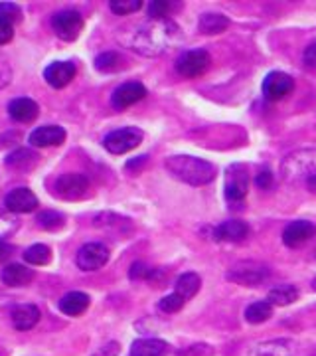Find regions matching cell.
<instances>
[{
    "mask_svg": "<svg viewBox=\"0 0 316 356\" xmlns=\"http://www.w3.org/2000/svg\"><path fill=\"white\" fill-rule=\"evenodd\" d=\"M229 28V18L224 16V14H203L198 22V30L202 34H208V36H215V34H222Z\"/></svg>",
    "mask_w": 316,
    "mask_h": 356,
    "instance_id": "cell-24",
    "label": "cell"
},
{
    "mask_svg": "<svg viewBox=\"0 0 316 356\" xmlns=\"http://www.w3.org/2000/svg\"><path fill=\"white\" fill-rule=\"evenodd\" d=\"M40 309L36 305H30V303H24V305L14 307L13 311V325L14 329L18 331H30L32 327H36V323L40 321Z\"/></svg>",
    "mask_w": 316,
    "mask_h": 356,
    "instance_id": "cell-22",
    "label": "cell"
},
{
    "mask_svg": "<svg viewBox=\"0 0 316 356\" xmlns=\"http://www.w3.org/2000/svg\"><path fill=\"white\" fill-rule=\"evenodd\" d=\"M303 62L308 70H316V42L310 44L303 54Z\"/></svg>",
    "mask_w": 316,
    "mask_h": 356,
    "instance_id": "cell-38",
    "label": "cell"
},
{
    "mask_svg": "<svg viewBox=\"0 0 316 356\" xmlns=\"http://www.w3.org/2000/svg\"><path fill=\"white\" fill-rule=\"evenodd\" d=\"M4 206L10 214H28L38 208V198L30 188H14L4 198Z\"/></svg>",
    "mask_w": 316,
    "mask_h": 356,
    "instance_id": "cell-12",
    "label": "cell"
},
{
    "mask_svg": "<svg viewBox=\"0 0 316 356\" xmlns=\"http://www.w3.org/2000/svg\"><path fill=\"white\" fill-rule=\"evenodd\" d=\"M109 248L103 243H85L79 252H77V267L83 271H97L109 261Z\"/></svg>",
    "mask_w": 316,
    "mask_h": 356,
    "instance_id": "cell-10",
    "label": "cell"
},
{
    "mask_svg": "<svg viewBox=\"0 0 316 356\" xmlns=\"http://www.w3.org/2000/svg\"><path fill=\"white\" fill-rule=\"evenodd\" d=\"M128 275H131V280H151L152 275H154V269H151L142 261H137V264H133Z\"/></svg>",
    "mask_w": 316,
    "mask_h": 356,
    "instance_id": "cell-37",
    "label": "cell"
},
{
    "mask_svg": "<svg viewBox=\"0 0 316 356\" xmlns=\"http://www.w3.org/2000/svg\"><path fill=\"white\" fill-rule=\"evenodd\" d=\"M24 259L28 261V264H32V266H46V264H50V259H51L50 248H48V245H44V243L30 245V248L24 252Z\"/></svg>",
    "mask_w": 316,
    "mask_h": 356,
    "instance_id": "cell-30",
    "label": "cell"
},
{
    "mask_svg": "<svg viewBox=\"0 0 316 356\" xmlns=\"http://www.w3.org/2000/svg\"><path fill=\"white\" fill-rule=\"evenodd\" d=\"M38 154L34 153V151H30V149H18V151H14L13 154H8V159H6V166H10L14 170H32L34 166L38 165Z\"/></svg>",
    "mask_w": 316,
    "mask_h": 356,
    "instance_id": "cell-25",
    "label": "cell"
},
{
    "mask_svg": "<svg viewBox=\"0 0 316 356\" xmlns=\"http://www.w3.org/2000/svg\"><path fill=\"white\" fill-rule=\"evenodd\" d=\"M212 64V58L206 50L184 51L176 60V72L182 77H200L203 76Z\"/></svg>",
    "mask_w": 316,
    "mask_h": 356,
    "instance_id": "cell-9",
    "label": "cell"
},
{
    "mask_svg": "<svg viewBox=\"0 0 316 356\" xmlns=\"http://www.w3.org/2000/svg\"><path fill=\"white\" fill-rule=\"evenodd\" d=\"M140 143H142V131L137 127H125L109 133L103 140V147L111 154H125L137 149Z\"/></svg>",
    "mask_w": 316,
    "mask_h": 356,
    "instance_id": "cell-6",
    "label": "cell"
},
{
    "mask_svg": "<svg viewBox=\"0 0 316 356\" xmlns=\"http://www.w3.org/2000/svg\"><path fill=\"white\" fill-rule=\"evenodd\" d=\"M271 275V269L265 264L259 261H240L238 266H233L228 271V280L238 285H245V287H253L263 283Z\"/></svg>",
    "mask_w": 316,
    "mask_h": 356,
    "instance_id": "cell-5",
    "label": "cell"
},
{
    "mask_svg": "<svg viewBox=\"0 0 316 356\" xmlns=\"http://www.w3.org/2000/svg\"><path fill=\"white\" fill-rule=\"evenodd\" d=\"M316 236V226L306 220L291 222L283 232V243L289 248H301L306 242H310Z\"/></svg>",
    "mask_w": 316,
    "mask_h": 356,
    "instance_id": "cell-13",
    "label": "cell"
},
{
    "mask_svg": "<svg viewBox=\"0 0 316 356\" xmlns=\"http://www.w3.org/2000/svg\"><path fill=\"white\" fill-rule=\"evenodd\" d=\"M255 182H257V186H259V188H265L267 191V188L273 184V175H271L269 170H261V172L255 177Z\"/></svg>",
    "mask_w": 316,
    "mask_h": 356,
    "instance_id": "cell-41",
    "label": "cell"
},
{
    "mask_svg": "<svg viewBox=\"0 0 316 356\" xmlns=\"http://www.w3.org/2000/svg\"><path fill=\"white\" fill-rule=\"evenodd\" d=\"M144 97H147V88L139 81H128V83H123L115 89L111 103H113L115 109H126V107L139 103Z\"/></svg>",
    "mask_w": 316,
    "mask_h": 356,
    "instance_id": "cell-14",
    "label": "cell"
},
{
    "mask_svg": "<svg viewBox=\"0 0 316 356\" xmlns=\"http://www.w3.org/2000/svg\"><path fill=\"white\" fill-rule=\"evenodd\" d=\"M172 8H174V6H172L170 2L156 0V2H151V6H149V16H151V20H165Z\"/></svg>",
    "mask_w": 316,
    "mask_h": 356,
    "instance_id": "cell-36",
    "label": "cell"
},
{
    "mask_svg": "<svg viewBox=\"0 0 316 356\" xmlns=\"http://www.w3.org/2000/svg\"><path fill=\"white\" fill-rule=\"evenodd\" d=\"M89 178L79 172H65L62 177H58L53 184V194L62 200H83L89 194Z\"/></svg>",
    "mask_w": 316,
    "mask_h": 356,
    "instance_id": "cell-4",
    "label": "cell"
},
{
    "mask_svg": "<svg viewBox=\"0 0 316 356\" xmlns=\"http://www.w3.org/2000/svg\"><path fill=\"white\" fill-rule=\"evenodd\" d=\"M165 166L172 177L186 182L190 186L210 184L217 175V168L210 161H203V159H198V156H190V154L168 156Z\"/></svg>",
    "mask_w": 316,
    "mask_h": 356,
    "instance_id": "cell-2",
    "label": "cell"
},
{
    "mask_svg": "<svg viewBox=\"0 0 316 356\" xmlns=\"http://www.w3.org/2000/svg\"><path fill=\"white\" fill-rule=\"evenodd\" d=\"M65 140V131L58 125H44L38 127L32 135H30V145L32 147H40V149H46V147H60Z\"/></svg>",
    "mask_w": 316,
    "mask_h": 356,
    "instance_id": "cell-16",
    "label": "cell"
},
{
    "mask_svg": "<svg viewBox=\"0 0 316 356\" xmlns=\"http://www.w3.org/2000/svg\"><path fill=\"white\" fill-rule=\"evenodd\" d=\"M0 280L8 287H24V285H28L30 281L34 280V271L28 269L26 266H20V264H8L2 269Z\"/></svg>",
    "mask_w": 316,
    "mask_h": 356,
    "instance_id": "cell-19",
    "label": "cell"
},
{
    "mask_svg": "<svg viewBox=\"0 0 316 356\" xmlns=\"http://www.w3.org/2000/svg\"><path fill=\"white\" fill-rule=\"evenodd\" d=\"M273 315V305L269 301H257L245 309V318L247 323L251 325H259V323H265Z\"/></svg>",
    "mask_w": 316,
    "mask_h": 356,
    "instance_id": "cell-29",
    "label": "cell"
},
{
    "mask_svg": "<svg viewBox=\"0 0 316 356\" xmlns=\"http://www.w3.org/2000/svg\"><path fill=\"white\" fill-rule=\"evenodd\" d=\"M58 307H60V311H62L63 315H67V317H79V315H83L88 311L89 295L81 291L67 293V295H63L62 299H60Z\"/></svg>",
    "mask_w": 316,
    "mask_h": 356,
    "instance_id": "cell-21",
    "label": "cell"
},
{
    "mask_svg": "<svg viewBox=\"0 0 316 356\" xmlns=\"http://www.w3.org/2000/svg\"><path fill=\"white\" fill-rule=\"evenodd\" d=\"M18 229V218L6 212H0V242H4V238L13 236L14 232Z\"/></svg>",
    "mask_w": 316,
    "mask_h": 356,
    "instance_id": "cell-33",
    "label": "cell"
},
{
    "mask_svg": "<svg viewBox=\"0 0 316 356\" xmlns=\"http://www.w3.org/2000/svg\"><path fill=\"white\" fill-rule=\"evenodd\" d=\"M200 285H202V280H200V275L198 273H184V275H180L176 281V293L186 301V299H192L196 293L200 291Z\"/></svg>",
    "mask_w": 316,
    "mask_h": 356,
    "instance_id": "cell-28",
    "label": "cell"
},
{
    "mask_svg": "<svg viewBox=\"0 0 316 356\" xmlns=\"http://www.w3.org/2000/svg\"><path fill=\"white\" fill-rule=\"evenodd\" d=\"M14 252V245H10V243H6V242H0V264L2 261H6L10 255H13Z\"/></svg>",
    "mask_w": 316,
    "mask_h": 356,
    "instance_id": "cell-44",
    "label": "cell"
},
{
    "mask_svg": "<svg viewBox=\"0 0 316 356\" xmlns=\"http://www.w3.org/2000/svg\"><path fill=\"white\" fill-rule=\"evenodd\" d=\"M313 289H315V291H316V277H315V280H313Z\"/></svg>",
    "mask_w": 316,
    "mask_h": 356,
    "instance_id": "cell-45",
    "label": "cell"
},
{
    "mask_svg": "<svg viewBox=\"0 0 316 356\" xmlns=\"http://www.w3.org/2000/svg\"><path fill=\"white\" fill-rule=\"evenodd\" d=\"M180 40H182L180 28L168 18H165V20H149L144 24L133 28L131 32L121 34V42L125 44L126 48H131L140 56H147V58L163 56L165 51L180 44Z\"/></svg>",
    "mask_w": 316,
    "mask_h": 356,
    "instance_id": "cell-1",
    "label": "cell"
},
{
    "mask_svg": "<svg viewBox=\"0 0 316 356\" xmlns=\"http://www.w3.org/2000/svg\"><path fill=\"white\" fill-rule=\"evenodd\" d=\"M119 350H121V346L119 343H107L105 346H101L97 353L93 356H119Z\"/></svg>",
    "mask_w": 316,
    "mask_h": 356,
    "instance_id": "cell-40",
    "label": "cell"
},
{
    "mask_svg": "<svg viewBox=\"0 0 316 356\" xmlns=\"http://www.w3.org/2000/svg\"><path fill=\"white\" fill-rule=\"evenodd\" d=\"M10 77H13L10 65L6 64L4 60H0V88H4L6 83H10Z\"/></svg>",
    "mask_w": 316,
    "mask_h": 356,
    "instance_id": "cell-42",
    "label": "cell"
},
{
    "mask_svg": "<svg viewBox=\"0 0 316 356\" xmlns=\"http://www.w3.org/2000/svg\"><path fill=\"white\" fill-rule=\"evenodd\" d=\"M249 356H294V346L291 341L277 339V341H265L257 343L249 350Z\"/></svg>",
    "mask_w": 316,
    "mask_h": 356,
    "instance_id": "cell-20",
    "label": "cell"
},
{
    "mask_svg": "<svg viewBox=\"0 0 316 356\" xmlns=\"http://www.w3.org/2000/svg\"><path fill=\"white\" fill-rule=\"evenodd\" d=\"M226 198L231 204L243 202L249 191V170L245 165H231L226 170Z\"/></svg>",
    "mask_w": 316,
    "mask_h": 356,
    "instance_id": "cell-7",
    "label": "cell"
},
{
    "mask_svg": "<svg viewBox=\"0 0 316 356\" xmlns=\"http://www.w3.org/2000/svg\"><path fill=\"white\" fill-rule=\"evenodd\" d=\"M74 77H76V65L69 62H53L44 72V79L56 89L65 88L67 83H72Z\"/></svg>",
    "mask_w": 316,
    "mask_h": 356,
    "instance_id": "cell-15",
    "label": "cell"
},
{
    "mask_svg": "<svg viewBox=\"0 0 316 356\" xmlns=\"http://www.w3.org/2000/svg\"><path fill=\"white\" fill-rule=\"evenodd\" d=\"M38 226L42 229H48V232H56V229H62L65 226V218L60 212H53V210H46V212H40L36 218Z\"/></svg>",
    "mask_w": 316,
    "mask_h": 356,
    "instance_id": "cell-31",
    "label": "cell"
},
{
    "mask_svg": "<svg viewBox=\"0 0 316 356\" xmlns=\"http://www.w3.org/2000/svg\"><path fill=\"white\" fill-rule=\"evenodd\" d=\"M126 65V60L119 54V51H105L95 58V67L103 72V74H115L121 72Z\"/></svg>",
    "mask_w": 316,
    "mask_h": 356,
    "instance_id": "cell-26",
    "label": "cell"
},
{
    "mask_svg": "<svg viewBox=\"0 0 316 356\" xmlns=\"http://www.w3.org/2000/svg\"><path fill=\"white\" fill-rule=\"evenodd\" d=\"M210 356L212 355V350H210V346H203V344H200V346H192L190 350H182L180 353V356Z\"/></svg>",
    "mask_w": 316,
    "mask_h": 356,
    "instance_id": "cell-43",
    "label": "cell"
},
{
    "mask_svg": "<svg viewBox=\"0 0 316 356\" xmlns=\"http://www.w3.org/2000/svg\"><path fill=\"white\" fill-rule=\"evenodd\" d=\"M168 344L160 339H139L131 346L128 356H166Z\"/></svg>",
    "mask_w": 316,
    "mask_h": 356,
    "instance_id": "cell-23",
    "label": "cell"
},
{
    "mask_svg": "<svg viewBox=\"0 0 316 356\" xmlns=\"http://www.w3.org/2000/svg\"><path fill=\"white\" fill-rule=\"evenodd\" d=\"M184 299L178 295V293H172V295H166L165 299H160V303H158V309L163 311V313H176L180 311L182 307H184Z\"/></svg>",
    "mask_w": 316,
    "mask_h": 356,
    "instance_id": "cell-35",
    "label": "cell"
},
{
    "mask_svg": "<svg viewBox=\"0 0 316 356\" xmlns=\"http://www.w3.org/2000/svg\"><path fill=\"white\" fill-rule=\"evenodd\" d=\"M297 299H299V289L294 285H291V283L273 287L269 291V297H267V301L271 305H291Z\"/></svg>",
    "mask_w": 316,
    "mask_h": 356,
    "instance_id": "cell-27",
    "label": "cell"
},
{
    "mask_svg": "<svg viewBox=\"0 0 316 356\" xmlns=\"http://www.w3.org/2000/svg\"><path fill=\"white\" fill-rule=\"evenodd\" d=\"M109 8L119 16H126V14L137 13L142 8V2L140 0H111L109 2Z\"/></svg>",
    "mask_w": 316,
    "mask_h": 356,
    "instance_id": "cell-32",
    "label": "cell"
},
{
    "mask_svg": "<svg viewBox=\"0 0 316 356\" xmlns=\"http://www.w3.org/2000/svg\"><path fill=\"white\" fill-rule=\"evenodd\" d=\"M22 18V10L18 4L14 2H0V20L8 22V24H14Z\"/></svg>",
    "mask_w": 316,
    "mask_h": 356,
    "instance_id": "cell-34",
    "label": "cell"
},
{
    "mask_svg": "<svg viewBox=\"0 0 316 356\" xmlns=\"http://www.w3.org/2000/svg\"><path fill=\"white\" fill-rule=\"evenodd\" d=\"M249 236V226L241 220L222 222L214 229V238L217 242H243Z\"/></svg>",
    "mask_w": 316,
    "mask_h": 356,
    "instance_id": "cell-17",
    "label": "cell"
},
{
    "mask_svg": "<svg viewBox=\"0 0 316 356\" xmlns=\"http://www.w3.org/2000/svg\"><path fill=\"white\" fill-rule=\"evenodd\" d=\"M56 36L63 42H74L83 30V16L77 10H62L51 18Z\"/></svg>",
    "mask_w": 316,
    "mask_h": 356,
    "instance_id": "cell-8",
    "label": "cell"
},
{
    "mask_svg": "<svg viewBox=\"0 0 316 356\" xmlns=\"http://www.w3.org/2000/svg\"><path fill=\"white\" fill-rule=\"evenodd\" d=\"M8 113L13 117L14 121H18V123H32L40 113V107L38 103L32 102V99H28V97H18V99H14L10 105H8Z\"/></svg>",
    "mask_w": 316,
    "mask_h": 356,
    "instance_id": "cell-18",
    "label": "cell"
},
{
    "mask_svg": "<svg viewBox=\"0 0 316 356\" xmlns=\"http://www.w3.org/2000/svg\"><path fill=\"white\" fill-rule=\"evenodd\" d=\"M294 89V79L283 72H271L263 79V95L269 102H281L287 95H291Z\"/></svg>",
    "mask_w": 316,
    "mask_h": 356,
    "instance_id": "cell-11",
    "label": "cell"
},
{
    "mask_svg": "<svg viewBox=\"0 0 316 356\" xmlns=\"http://www.w3.org/2000/svg\"><path fill=\"white\" fill-rule=\"evenodd\" d=\"M14 36V28L13 24H8V22H4V20H0V46H4V44H8Z\"/></svg>",
    "mask_w": 316,
    "mask_h": 356,
    "instance_id": "cell-39",
    "label": "cell"
},
{
    "mask_svg": "<svg viewBox=\"0 0 316 356\" xmlns=\"http://www.w3.org/2000/svg\"><path fill=\"white\" fill-rule=\"evenodd\" d=\"M283 178L291 184H304L316 194V149L291 153L283 161Z\"/></svg>",
    "mask_w": 316,
    "mask_h": 356,
    "instance_id": "cell-3",
    "label": "cell"
}]
</instances>
